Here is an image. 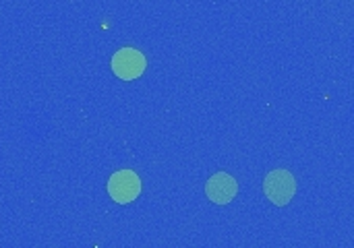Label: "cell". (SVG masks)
<instances>
[{"label": "cell", "instance_id": "obj_1", "mask_svg": "<svg viewBox=\"0 0 354 248\" xmlns=\"http://www.w3.org/2000/svg\"><path fill=\"white\" fill-rule=\"evenodd\" d=\"M263 191L266 197L276 205V207H284L292 201L295 193H297V182L292 178L290 172L286 170H274L266 176L263 182Z\"/></svg>", "mask_w": 354, "mask_h": 248}, {"label": "cell", "instance_id": "obj_2", "mask_svg": "<svg viewBox=\"0 0 354 248\" xmlns=\"http://www.w3.org/2000/svg\"><path fill=\"white\" fill-rule=\"evenodd\" d=\"M108 195L112 197V201H116L120 205L133 203L141 195L139 176L133 170H120V172L112 174L108 180Z\"/></svg>", "mask_w": 354, "mask_h": 248}, {"label": "cell", "instance_id": "obj_3", "mask_svg": "<svg viewBox=\"0 0 354 248\" xmlns=\"http://www.w3.org/2000/svg\"><path fill=\"white\" fill-rule=\"evenodd\" d=\"M145 66H147L145 56L135 48H122L112 56V70L122 81L139 79L145 73Z\"/></svg>", "mask_w": 354, "mask_h": 248}, {"label": "cell", "instance_id": "obj_4", "mask_svg": "<svg viewBox=\"0 0 354 248\" xmlns=\"http://www.w3.org/2000/svg\"><path fill=\"white\" fill-rule=\"evenodd\" d=\"M239 193V184L236 180L226 174V172H220V174H214L207 184H205V195L212 203L216 205H228Z\"/></svg>", "mask_w": 354, "mask_h": 248}]
</instances>
